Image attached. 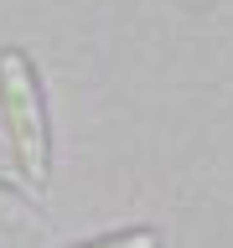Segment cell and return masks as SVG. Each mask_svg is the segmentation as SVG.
Wrapping results in <instances>:
<instances>
[{
  "label": "cell",
  "mask_w": 233,
  "mask_h": 248,
  "mask_svg": "<svg viewBox=\"0 0 233 248\" xmlns=\"http://www.w3.org/2000/svg\"><path fill=\"white\" fill-rule=\"evenodd\" d=\"M0 124H5L11 155L26 170L31 191H42L47 166H52V124H47V98H42L36 62L21 46H0Z\"/></svg>",
  "instance_id": "1"
},
{
  "label": "cell",
  "mask_w": 233,
  "mask_h": 248,
  "mask_svg": "<svg viewBox=\"0 0 233 248\" xmlns=\"http://www.w3.org/2000/svg\"><path fill=\"white\" fill-rule=\"evenodd\" d=\"M73 248H166L155 228H119V232H104V238H88V243H73Z\"/></svg>",
  "instance_id": "2"
},
{
  "label": "cell",
  "mask_w": 233,
  "mask_h": 248,
  "mask_svg": "<svg viewBox=\"0 0 233 248\" xmlns=\"http://www.w3.org/2000/svg\"><path fill=\"white\" fill-rule=\"evenodd\" d=\"M21 186H31V181H26V170L16 166V155H0V191H11V197H16Z\"/></svg>",
  "instance_id": "3"
}]
</instances>
